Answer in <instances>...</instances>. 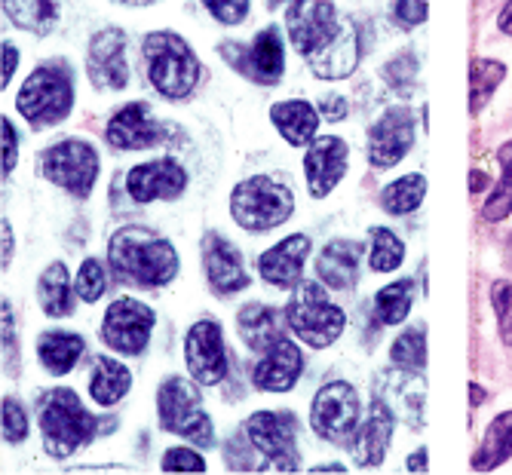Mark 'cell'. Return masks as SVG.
<instances>
[{
	"label": "cell",
	"mask_w": 512,
	"mask_h": 475,
	"mask_svg": "<svg viewBox=\"0 0 512 475\" xmlns=\"http://www.w3.org/2000/svg\"><path fill=\"white\" fill-rule=\"evenodd\" d=\"M184 362H188L194 380L203 387H215L227 377V350L218 322L203 319L191 325L188 341H184Z\"/></svg>",
	"instance_id": "4fadbf2b"
},
{
	"label": "cell",
	"mask_w": 512,
	"mask_h": 475,
	"mask_svg": "<svg viewBox=\"0 0 512 475\" xmlns=\"http://www.w3.org/2000/svg\"><path fill=\"white\" fill-rule=\"evenodd\" d=\"M105 423L92 417L83 402L74 396V390H50L40 402V433L43 448L50 457L65 460L77 448H83Z\"/></svg>",
	"instance_id": "3957f363"
},
{
	"label": "cell",
	"mask_w": 512,
	"mask_h": 475,
	"mask_svg": "<svg viewBox=\"0 0 512 475\" xmlns=\"http://www.w3.org/2000/svg\"><path fill=\"white\" fill-rule=\"evenodd\" d=\"M71 102H74V89H71L68 68L40 65L19 89L16 108L31 126H53L68 117Z\"/></svg>",
	"instance_id": "52a82bcc"
},
{
	"label": "cell",
	"mask_w": 512,
	"mask_h": 475,
	"mask_svg": "<svg viewBox=\"0 0 512 475\" xmlns=\"http://www.w3.org/2000/svg\"><path fill=\"white\" fill-rule=\"evenodd\" d=\"M402 258H405V246H402V240L393 230H387V227L371 230V249H368L371 270H375V273H390V270H396L402 264Z\"/></svg>",
	"instance_id": "8d00e7d4"
},
{
	"label": "cell",
	"mask_w": 512,
	"mask_h": 475,
	"mask_svg": "<svg viewBox=\"0 0 512 475\" xmlns=\"http://www.w3.org/2000/svg\"><path fill=\"white\" fill-rule=\"evenodd\" d=\"M491 304L497 310L500 325V341L512 347V282H494L491 285Z\"/></svg>",
	"instance_id": "60d3db41"
},
{
	"label": "cell",
	"mask_w": 512,
	"mask_h": 475,
	"mask_svg": "<svg viewBox=\"0 0 512 475\" xmlns=\"http://www.w3.org/2000/svg\"><path fill=\"white\" fill-rule=\"evenodd\" d=\"M307 255H310V240L301 233H295L279 246L267 249L258 258V270L270 285H276V289H289V285L301 282V270H304Z\"/></svg>",
	"instance_id": "cb8c5ba5"
},
{
	"label": "cell",
	"mask_w": 512,
	"mask_h": 475,
	"mask_svg": "<svg viewBox=\"0 0 512 475\" xmlns=\"http://www.w3.org/2000/svg\"><path fill=\"white\" fill-rule=\"evenodd\" d=\"M16 65H19V50L13 43H4V77H0V86H4V89L16 74Z\"/></svg>",
	"instance_id": "f907efd6"
},
{
	"label": "cell",
	"mask_w": 512,
	"mask_h": 475,
	"mask_svg": "<svg viewBox=\"0 0 512 475\" xmlns=\"http://www.w3.org/2000/svg\"><path fill=\"white\" fill-rule=\"evenodd\" d=\"M249 442L264 454L276 472H298V420L292 411H258L246 420Z\"/></svg>",
	"instance_id": "ba28073f"
},
{
	"label": "cell",
	"mask_w": 512,
	"mask_h": 475,
	"mask_svg": "<svg viewBox=\"0 0 512 475\" xmlns=\"http://www.w3.org/2000/svg\"><path fill=\"white\" fill-rule=\"evenodd\" d=\"M129 37L120 28H105L89 43V80L96 89H123L129 83V59H126Z\"/></svg>",
	"instance_id": "9a60e30c"
},
{
	"label": "cell",
	"mask_w": 512,
	"mask_h": 475,
	"mask_svg": "<svg viewBox=\"0 0 512 475\" xmlns=\"http://www.w3.org/2000/svg\"><path fill=\"white\" fill-rule=\"evenodd\" d=\"M378 399L399 417L411 430H421V414H424V384L414 377V371L399 374L390 371L378 380Z\"/></svg>",
	"instance_id": "603a6c76"
},
{
	"label": "cell",
	"mask_w": 512,
	"mask_h": 475,
	"mask_svg": "<svg viewBox=\"0 0 512 475\" xmlns=\"http://www.w3.org/2000/svg\"><path fill=\"white\" fill-rule=\"evenodd\" d=\"M497 163H500L503 175L494 184L488 203L482 206L485 221H503L512 212V141H506V145L497 148Z\"/></svg>",
	"instance_id": "d590c367"
},
{
	"label": "cell",
	"mask_w": 512,
	"mask_h": 475,
	"mask_svg": "<svg viewBox=\"0 0 512 475\" xmlns=\"http://www.w3.org/2000/svg\"><path fill=\"white\" fill-rule=\"evenodd\" d=\"M157 414L166 433H175L200 448H209L215 439L212 420L203 408V396L191 380L169 377L157 393Z\"/></svg>",
	"instance_id": "8992f818"
},
{
	"label": "cell",
	"mask_w": 512,
	"mask_h": 475,
	"mask_svg": "<svg viewBox=\"0 0 512 475\" xmlns=\"http://www.w3.org/2000/svg\"><path fill=\"white\" fill-rule=\"evenodd\" d=\"M414 145V120L408 108H390L368 129V160L371 166H396Z\"/></svg>",
	"instance_id": "e0dca14e"
},
{
	"label": "cell",
	"mask_w": 512,
	"mask_h": 475,
	"mask_svg": "<svg viewBox=\"0 0 512 475\" xmlns=\"http://www.w3.org/2000/svg\"><path fill=\"white\" fill-rule=\"evenodd\" d=\"M37 298L46 316H68L71 313V285L65 264H50L37 282Z\"/></svg>",
	"instance_id": "d6a6232c"
},
{
	"label": "cell",
	"mask_w": 512,
	"mask_h": 475,
	"mask_svg": "<svg viewBox=\"0 0 512 475\" xmlns=\"http://www.w3.org/2000/svg\"><path fill=\"white\" fill-rule=\"evenodd\" d=\"M390 359L402 368V371H414L421 374L427 368V338L421 328H408L405 335H399L390 347Z\"/></svg>",
	"instance_id": "74e56055"
},
{
	"label": "cell",
	"mask_w": 512,
	"mask_h": 475,
	"mask_svg": "<svg viewBox=\"0 0 512 475\" xmlns=\"http://www.w3.org/2000/svg\"><path fill=\"white\" fill-rule=\"evenodd\" d=\"M359 255H362V249L356 243H347V240L329 243L316 261L319 279L325 285H332V289H341V292L353 289L356 276H359Z\"/></svg>",
	"instance_id": "83f0119b"
},
{
	"label": "cell",
	"mask_w": 512,
	"mask_h": 475,
	"mask_svg": "<svg viewBox=\"0 0 512 475\" xmlns=\"http://www.w3.org/2000/svg\"><path fill=\"white\" fill-rule=\"evenodd\" d=\"M427 463H430V457H427V451L421 448V451H414V454L408 457L405 466H408V472H427V469H430Z\"/></svg>",
	"instance_id": "f5cc1de1"
},
{
	"label": "cell",
	"mask_w": 512,
	"mask_h": 475,
	"mask_svg": "<svg viewBox=\"0 0 512 475\" xmlns=\"http://www.w3.org/2000/svg\"><path fill=\"white\" fill-rule=\"evenodd\" d=\"M83 350H86L83 338L71 335V331H46L37 341V359L50 374H68L83 356Z\"/></svg>",
	"instance_id": "f1b7e54d"
},
{
	"label": "cell",
	"mask_w": 512,
	"mask_h": 475,
	"mask_svg": "<svg viewBox=\"0 0 512 475\" xmlns=\"http://www.w3.org/2000/svg\"><path fill=\"white\" fill-rule=\"evenodd\" d=\"M117 4H132V7H145V4H154V0H117Z\"/></svg>",
	"instance_id": "680465c9"
},
{
	"label": "cell",
	"mask_w": 512,
	"mask_h": 475,
	"mask_svg": "<svg viewBox=\"0 0 512 475\" xmlns=\"http://www.w3.org/2000/svg\"><path fill=\"white\" fill-rule=\"evenodd\" d=\"M221 50L230 65L255 83L270 86V83H279V77H283L286 56H283V37H279L276 28H264L249 50H243V46H221Z\"/></svg>",
	"instance_id": "5bb4252c"
},
{
	"label": "cell",
	"mask_w": 512,
	"mask_h": 475,
	"mask_svg": "<svg viewBox=\"0 0 512 475\" xmlns=\"http://www.w3.org/2000/svg\"><path fill=\"white\" fill-rule=\"evenodd\" d=\"M396 19L402 28H417L427 22V0H396Z\"/></svg>",
	"instance_id": "f6af8a7d"
},
{
	"label": "cell",
	"mask_w": 512,
	"mask_h": 475,
	"mask_svg": "<svg viewBox=\"0 0 512 475\" xmlns=\"http://www.w3.org/2000/svg\"><path fill=\"white\" fill-rule=\"evenodd\" d=\"M424 194H427V178L421 172H411V175L393 181L384 190V194H381V206L390 215H408V212H414L417 206L424 203Z\"/></svg>",
	"instance_id": "836d02e7"
},
{
	"label": "cell",
	"mask_w": 512,
	"mask_h": 475,
	"mask_svg": "<svg viewBox=\"0 0 512 475\" xmlns=\"http://www.w3.org/2000/svg\"><path fill=\"white\" fill-rule=\"evenodd\" d=\"M286 319L295 335L313 350L332 347L347 325L344 310L332 304L329 295H325L316 282H298V289L286 307Z\"/></svg>",
	"instance_id": "5b68a950"
},
{
	"label": "cell",
	"mask_w": 512,
	"mask_h": 475,
	"mask_svg": "<svg viewBox=\"0 0 512 475\" xmlns=\"http://www.w3.org/2000/svg\"><path fill=\"white\" fill-rule=\"evenodd\" d=\"M295 212V197L286 184L270 175H252L240 181L230 194V215L243 230L264 233L270 227L286 224Z\"/></svg>",
	"instance_id": "277c9868"
},
{
	"label": "cell",
	"mask_w": 512,
	"mask_h": 475,
	"mask_svg": "<svg viewBox=\"0 0 512 475\" xmlns=\"http://www.w3.org/2000/svg\"><path fill=\"white\" fill-rule=\"evenodd\" d=\"M132 387V374L114 362V359H96V371H92V380H89V393L92 399H96L99 405H117Z\"/></svg>",
	"instance_id": "1f68e13d"
},
{
	"label": "cell",
	"mask_w": 512,
	"mask_h": 475,
	"mask_svg": "<svg viewBox=\"0 0 512 475\" xmlns=\"http://www.w3.org/2000/svg\"><path fill=\"white\" fill-rule=\"evenodd\" d=\"M375 307H378V316H381L384 325H399V322H405V316H408V310H411V282L402 279V282L387 285V289L378 295Z\"/></svg>",
	"instance_id": "f35d334b"
},
{
	"label": "cell",
	"mask_w": 512,
	"mask_h": 475,
	"mask_svg": "<svg viewBox=\"0 0 512 475\" xmlns=\"http://www.w3.org/2000/svg\"><path fill=\"white\" fill-rule=\"evenodd\" d=\"M387 80L393 83V86H402V89H408L411 83H414V74H417V62L411 59V56H399V59H393L390 65H387Z\"/></svg>",
	"instance_id": "bcb514c9"
},
{
	"label": "cell",
	"mask_w": 512,
	"mask_h": 475,
	"mask_svg": "<svg viewBox=\"0 0 512 475\" xmlns=\"http://www.w3.org/2000/svg\"><path fill=\"white\" fill-rule=\"evenodd\" d=\"M310 423L319 439L350 445L353 433L359 430V399L350 384H329L322 387L310 408Z\"/></svg>",
	"instance_id": "30bf717a"
},
{
	"label": "cell",
	"mask_w": 512,
	"mask_h": 475,
	"mask_svg": "<svg viewBox=\"0 0 512 475\" xmlns=\"http://www.w3.org/2000/svg\"><path fill=\"white\" fill-rule=\"evenodd\" d=\"M108 264L123 282L145 285V289H157L178 276V252L172 243L142 224L120 227L111 236Z\"/></svg>",
	"instance_id": "6da1fadb"
},
{
	"label": "cell",
	"mask_w": 512,
	"mask_h": 475,
	"mask_svg": "<svg viewBox=\"0 0 512 475\" xmlns=\"http://www.w3.org/2000/svg\"><path fill=\"white\" fill-rule=\"evenodd\" d=\"M497 28H500L503 34H509V37H512V0L503 7V13H500V19H497Z\"/></svg>",
	"instance_id": "11a10c76"
},
{
	"label": "cell",
	"mask_w": 512,
	"mask_h": 475,
	"mask_svg": "<svg viewBox=\"0 0 512 475\" xmlns=\"http://www.w3.org/2000/svg\"><path fill=\"white\" fill-rule=\"evenodd\" d=\"M276 4H286V0H270V7H276Z\"/></svg>",
	"instance_id": "91938a15"
},
{
	"label": "cell",
	"mask_w": 512,
	"mask_h": 475,
	"mask_svg": "<svg viewBox=\"0 0 512 475\" xmlns=\"http://www.w3.org/2000/svg\"><path fill=\"white\" fill-rule=\"evenodd\" d=\"M304 172L310 197H329L347 172V145L335 135L316 138L304 154Z\"/></svg>",
	"instance_id": "ffe728a7"
},
{
	"label": "cell",
	"mask_w": 512,
	"mask_h": 475,
	"mask_svg": "<svg viewBox=\"0 0 512 475\" xmlns=\"http://www.w3.org/2000/svg\"><path fill=\"white\" fill-rule=\"evenodd\" d=\"M509 457H512V411L491 420L479 451L473 454V469L476 472H491V469L503 466Z\"/></svg>",
	"instance_id": "4dcf8cb0"
},
{
	"label": "cell",
	"mask_w": 512,
	"mask_h": 475,
	"mask_svg": "<svg viewBox=\"0 0 512 475\" xmlns=\"http://www.w3.org/2000/svg\"><path fill=\"white\" fill-rule=\"evenodd\" d=\"M188 187V172L181 169L172 157H160L129 169L126 190L135 203H154V200H178Z\"/></svg>",
	"instance_id": "2e32d148"
},
{
	"label": "cell",
	"mask_w": 512,
	"mask_h": 475,
	"mask_svg": "<svg viewBox=\"0 0 512 475\" xmlns=\"http://www.w3.org/2000/svg\"><path fill=\"white\" fill-rule=\"evenodd\" d=\"M203 267L212 292L227 298L249 285V273L243 270V258L237 246L224 240L221 233H206L203 236Z\"/></svg>",
	"instance_id": "d6986e66"
},
{
	"label": "cell",
	"mask_w": 512,
	"mask_h": 475,
	"mask_svg": "<svg viewBox=\"0 0 512 475\" xmlns=\"http://www.w3.org/2000/svg\"><path fill=\"white\" fill-rule=\"evenodd\" d=\"M393 426H396V414L375 396L371 399V411L365 417V423L353 433L350 439V454H353V463L362 466V469H375L384 463V454H387V442L393 436Z\"/></svg>",
	"instance_id": "44dd1931"
},
{
	"label": "cell",
	"mask_w": 512,
	"mask_h": 475,
	"mask_svg": "<svg viewBox=\"0 0 512 475\" xmlns=\"http://www.w3.org/2000/svg\"><path fill=\"white\" fill-rule=\"evenodd\" d=\"M16 160H19V135L16 126L4 117V175L16 169Z\"/></svg>",
	"instance_id": "c3c4849f"
},
{
	"label": "cell",
	"mask_w": 512,
	"mask_h": 475,
	"mask_svg": "<svg viewBox=\"0 0 512 475\" xmlns=\"http://www.w3.org/2000/svg\"><path fill=\"white\" fill-rule=\"evenodd\" d=\"M310 472H344V466H338V463H329V466H313Z\"/></svg>",
	"instance_id": "6f0895ef"
},
{
	"label": "cell",
	"mask_w": 512,
	"mask_h": 475,
	"mask_svg": "<svg viewBox=\"0 0 512 475\" xmlns=\"http://www.w3.org/2000/svg\"><path fill=\"white\" fill-rule=\"evenodd\" d=\"M4 359L10 365V371L16 374V319H13V310L10 304L4 301Z\"/></svg>",
	"instance_id": "7dc6e473"
},
{
	"label": "cell",
	"mask_w": 512,
	"mask_h": 475,
	"mask_svg": "<svg viewBox=\"0 0 512 475\" xmlns=\"http://www.w3.org/2000/svg\"><path fill=\"white\" fill-rule=\"evenodd\" d=\"M488 187V175L485 172H470V194H482V190Z\"/></svg>",
	"instance_id": "db71d44e"
},
{
	"label": "cell",
	"mask_w": 512,
	"mask_h": 475,
	"mask_svg": "<svg viewBox=\"0 0 512 475\" xmlns=\"http://www.w3.org/2000/svg\"><path fill=\"white\" fill-rule=\"evenodd\" d=\"M154 331V310L135 298H120L108 307L102 322V341L126 356H138Z\"/></svg>",
	"instance_id": "7c38bea8"
},
{
	"label": "cell",
	"mask_w": 512,
	"mask_h": 475,
	"mask_svg": "<svg viewBox=\"0 0 512 475\" xmlns=\"http://www.w3.org/2000/svg\"><path fill=\"white\" fill-rule=\"evenodd\" d=\"M270 120L295 148L307 145V141L316 135V126H319V117H316L313 105H307V102H279L270 108Z\"/></svg>",
	"instance_id": "f546056e"
},
{
	"label": "cell",
	"mask_w": 512,
	"mask_h": 475,
	"mask_svg": "<svg viewBox=\"0 0 512 475\" xmlns=\"http://www.w3.org/2000/svg\"><path fill=\"white\" fill-rule=\"evenodd\" d=\"M319 111L325 114V120H341L347 114V102L341 99V95H325V99L319 102Z\"/></svg>",
	"instance_id": "681fc988"
},
{
	"label": "cell",
	"mask_w": 512,
	"mask_h": 475,
	"mask_svg": "<svg viewBox=\"0 0 512 475\" xmlns=\"http://www.w3.org/2000/svg\"><path fill=\"white\" fill-rule=\"evenodd\" d=\"M301 371H304V356H301V350H298L289 338H283L279 344H273V347L264 353V359L255 365V371H252V384H255L258 390H267V393H286V390H292V387L298 384Z\"/></svg>",
	"instance_id": "7402d4cb"
},
{
	"label": "cell",
	"mask_w": 512,
	"mask_h": 475,
	"mask_svg": "<svg viewBox=\"0 0 512 475\" xmlns=\"http://www.w3.org/2000/svg\"><path fill=\"white\" fill-rule=\"evenodd\" d=\"M148 80L169 102H181L197 89L203 65L188 46V40L172 31H154L145 37Z\"/></svg>",
	"instance_id": "7a4b0ae2"
},
{
	"label": "cell",
	"mask_w": 512,
	"mask_h": 475,
	"mask_svg": "<svg viewBox=\"0 0 512 475\" xmlns=\"http://www.w3.org/2000/svg\"><path fill=\"white\" fill-rule=\"evenodd\" d=\"M485 402V390L479 384H470V405H482Z\"/></svg>",
	"instance_id": "9f6ffc18"
},
{
	"label": "cell",
	"mask_w": 512,
	"mask_h": 475,
	"mask_svg": "<svg viewBox=\"0 0 512 475\" xmlns=\"http://www.w3.org/2000/svg\"><path fill=\"white\" fill-rule=\"evenodd\" d=\"M105 285H108V276H105V267L96 261V258H89L80 264V273H77V295L92 304V301H99L105 295Z\"/></svg>",
	"instance_id": "ab89813d"
},
{
	"label": "cell",
	"mask_w": 512,
	"mask_h": 475,
	"mask_svg": "<svg viewBox=\"0 0 512 475\" xmlns=\"http://www.w3.org/2000/svg\"><path fill=\"white\" fill-rule=\"evenodd\" d=\"M506 77V65L494 62V59H473L470 65V114H479L488 99L494 95V89L503 83Z\"/></svg>",
	"instance_id": "e575fe53"
},
{
	"label": "cell",
	"mask_w": 512,
	"mask_h": 475,
	"mask_svg": "<svg viewBox=\"0 0 512 475\" xmlns=\"http://www.w3.org/2000/svg\"><path fill=\"white\" fill-rule=\"evenodd\" d=\"M40 172L46 181L71 190L74 197H89L92 184L99 178V154L89 141H59V145L43 151Z\"/></svg>",
	"instance_id": "9c48e42d"
},
{
	"label": "cell",
	"mask_w": 512,
	"mask_h": 475,
	"mask_svg": "<svg viewBox=\"0 0 512 475\" xmlns=\"http://www.w3.org/2000/svg\"><path fill=\"white\" fill-rule=\"evenodd\" d=\"M65 4L68 0H4V13L16 28L46 37L62 25Z\"/></svg>",
	"instance_id": "4316f807"
},
{
	"label": "cell",
	"mask_w": 512,
	"mask_h": 475,
	"mask_svg": "<svg viewBox=\"0 0 512 475\" xmlns=\"http://www.w3.org/2000/svg\"><path fill=\"white\" fill-rule=\"evenodd\" d=\"M163 472H206V460L191 448H169L160 463Z\"/></svg>",
	"instance_id": "7bdbcfd3"
},
{
	"label": "cell",
	"mask_w": 512,
	"mask_h": 475,
	"mask_svg": "<svg viewBox=\"0 0 512 475\" xmlns=\"http://www.w3.org/2000/svg\"><path fill=\"white\" fill-rule=\"evenodd\" d=\"M4 258H0V264H4V270L10 267V261H13V227H10V221H4Z\"/></svg>",
	"instance_id": "816d5d0a"
},
{
	"label": "cell",
	"mask_w": 512,
	"mask_h": 475,
	"mask_svg": "<svg viewBox=\"0 0 512 475\" xmlns=\"http://www.w3.org/2000/svg\"><path fill=\"white\" fill-rule=\"evenodd\" d=\"M105 138L114 151H148L166 138V126L151 114V105L132 102L108 123Z\"/></svg>",
	"instance_id": "ac0fdd59"
},
{
	"label": "cell",
	"mask_w": 512,
	"mask_h": 475,
	"mask_svg": "<svg viewBox=\"0 0 512 475\" xmlns=\"http://www.w3.org/2000/svg\"><path fill=\"white\" fill-rule=\"evenodd\" d=\"M347 22L338 19L332 0H298L286 13V28L295 43V50L307 59L329 46Z\"/></svg>",
	"instance_id": "8fae6325"
},
{
	"label": "cell",
	"mask_w": 512,
	"mask_h": 475,
	"mask_svg": "<svg viewBox=\"0 0 512 475\" xmlns=\"http://www.w3.org/2000/svg\"><path fill=\"white\" fill-rule=\"evenodd\" d=\"M203 7L221 25H240L249 16V0H203Z\"/></svg>",
	"instance_id": "ee69618b"
},
{
	"label": "cell",
	"mask_w": 512,
	"mask_h": 475,
	"mask_svg": "<svg viewBox=\"0 0 512 475\" xmlns=\"http://www.w3.org/2000/svg\"><path fill=\"white\" fill-rule=\"evenodd\" d=\"M356 62H359V40H356L353 25H344L341 34L329 46H322L319 53L307 56L310 71L322 80H341V77L353 74Z\"/></svg>",
	"instance_id": "484cf974"
},
{
	"label": "cell",
	"mask_w": 512,
	"mask_h": 475,
	"mask_svg": "<svg viewBox=\"0 0 512 475\" xmlns=\"http://www.w3.org/2000/svg\"><path fill=\"white\" fill-rule=\"evenodd\" d=\"M28 436V414L16 399H4V439L10 445H22Z\"/></svg>",
	"instance_id": "b9f144b4"
},
{
	"label": "cell",
	"mask_w": 512,
	"mask_h": 475,
	"mask_svg": "<svg viewBox=\"0 0 512 475\" xmlns=\"http://www.w3.org/2000/svg\"><path fill=\"white\" fill-rule=\"evenodd\" d=\"M286 325H289V319L283 313L273 310V307H264V304H249L237 316L240 338L255 353H267L273 344L283 341L286 338Z\"/></svg>",
	"instance_id": "d4e9b609"
}]
</instances>
